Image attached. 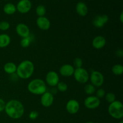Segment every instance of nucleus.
I'll return each mask as SVG.
<instances>
[{"label": "nucleus", "mask_w": 123, "mask_h": 123, "mask_svg": "<svg viewBox=\"0 0 123 123\" xmlns=\"http://www.w3.org/2000/svg\"><path fill=\"white\" fill-rule=\"evenodd\" d=\"M4 111L7 116L10 118L18 120L24 115L25 109L20 101L18 100H10L6 103Z\"/></svg>", "instance_id": "nucleus-1"}, {"label": "nucleus", "mask_w": 123, "mask_h": 123, "mask_svg": "<svg viewBox=\"0 0 123 123\" xmlns=\"http://www.w3.org/2000/svg\"><path fill=\"white\" fill-rule=\"evenodd\" d=\"M34 72V65L30 60L22 61L18 66L16 74L18 78L22 79H27L32 76Z\"/></svg>", "instance_id": "nucleus-2"}, {"label": "nucleus", "mask_w": 123, "mask_h": 123, "mask_svg": "<svg viewBox=\"0 0 123 123\" xmlns=\"http://www.w3.org/2000/svg\"><path fill=\"white\" fill-rule=\"evenodd\" d=\"M28 90L32 94L42 95L46 91V82L40 79H35L30 82L28 85Z\"/></svg>", "instance_id": "nucleus-3"}, {"label": "nucleus", "mask_w": 123, "mask_h": 123, "mask_svg": "<svg viewBox=\"0 0 123 123\" xmlns=\"http://www.w3.org/2000/svg\"><path fill=\"white\" fill-rule=\"evenodd\" d=\"M108 113L114 118L120 120L123 117V105L120 101L115 100L110 103L108 107Z\"/></svg>", "instance_id": "nucleus-4"}, {"label": "nucleus", "mask_w": 123, "mask_h": 123, "mask_svg": "<svg viewBox=\"0 0 123 123\" xmlns=\"http://www.w3.org/2000/svg\"><path fill=\"white\" fill-rule=\"evenodd\" d=\"M73 76L75 80L80 84H85L90 79V75L88 71L82 67L75 68Z\"/></svg>", "instance_id": "nucleus-5"}, {"label": "nucleus", "mask_w": 123, "mask_h": 123, "mask_svg": "<svg viewBox=\"0 0 123 123\" xmlns=\"http://www.w3.org/2000/svg\"><path fill=\"white\" fill-rule=\"evenodd\" d=\"M89 79H90L91 84L95 87H100L104 84V76L103 74L98 71H93L91 72Z\"/></svg>", "instance_id": "nucleus-6"}, {"label": "nucleus", "mask_w": 123, "mask_h": 123, "mask_svg": "<svg viewBox=\"0 0 123 123\" xmlns=\"http://www.w3.org/2000/svg\"><path fill=\"white\" fill-rule=\"evenodd\" d=\"M84 104L87 109H94L99 107L100 105V100L96 96H90L85 98Z\"/></svg>", "instance_id": "nucleus-7"}, {"label": "nucleus", "mask_w": 123, "mask_h": 123, "mask_svg": "<svg viewBox=\"0 0 123 123\" xmlns=\"http://www.w3.org/2000/svg\"><path fill=\"white\" fill-rule=\"evenodd\" d=\"M16 10L22 14L27 13L32 8V3L30 0H20L16 5Z\"/></svg>", "instance_id": "nucleus-8"}, {"label": "nucleus", "mask_w": 123, "mask_h": 123, "mask_svg": "<svg viewBox=\"0 0 123 123\" xmlns=\"http://www.w3.org/2000/svg\"><path fill=\"white\" fill-rule=\"evenodd\" d=\"M60 82V77L56 72L49 71L46 76V82L49 86L55 87Z\"/></svg>", "instance_id": "nucleus-9"}, {"label": "nucleus", "mask_w": 123, "mask_h": 123, "mask_svg": "<svg viewBox=\"0 0 123 123\" xmlns=\"http://www.w3.org/2000/svg\"><path fill=\"white\" fill-rule=\"evenodd\" d=\"M41 96L40 103L43 107L49 108L52 105L54 101V96L51 92L46 91Z\"/></svg>", "instance_id": "nucleus-10"}, {"label": "nucleus", "mask_w": 123, "mask_h": 123, "mask_svg": "<svg viewBox=\"0 0 123 123\" xmlns=\"http://www.w3.org/2000/svg\"><path fill=\"white\" fill-rule=\"evenodd\" d=\"M66 108V110L69 114H75L79 111L80 109V105L76 100L71 99L67 102Z\"/></svg>", "instance_id": "nucleus-11"}, {"label": "nucleus", "mask_w": 123, "mask_h": 123, "mask_svg": "<svg viewBox=\"0 0 123 123\" xmlns=\"http://www.w3.org/2000/svg\"><path fill=\"white\" fill-rule=\"evenodd\" d=\"M109 20V17L107 14L97 15L92 20V24L97 28L103 27Z\"/></svg>", "instance_id": "nucleus-12"}, {"label": "nucleus", "mask_w": 123, "mask_h": 123, "mask_svg": "<svg viewBox=\"0 0 123 123\" xmlns=\"http://www.w3.org/2000/svg\"><path fill=\"white\" fill-rule=\"evenodd\" d=\"M16 32L22 38L28 37L30 35V30L28 26L25 24L20 23L16 26Z\"/></svg>", "instance_id": "nucleus-13"}, {"label": "nucleus", "mask_w": 123, "mask_h": 123, "mask_svg": "<svg viewBox=\"0 0 123 123\" xmlns=\"http://www.w3.org/2000/svg\"><path fill=\"white\" fill-rule=\"evenodd\" d=\"M36 24L40 30L43 31L48 30L50 27V22L46 17H38L36 20Z\"/></svg>", "instance_id": "nucleus-14"}, {"label": "nucleus", "mask_w": 123, "mask_h": 123, "mask_svg": "<svg viewBox=\"0 0 123 123\" xmlns=\"http://www.w3.org/2000/svg\"><path fill=\"white\" fill-rule=\"evenodd\" d=\"M74 69L73 66L68 64H64L60 67V73L63 77H70L73 75Z\"/></svg>", "instance_id": "nucleus-15"}, {"label": "nucleus", "mask_w": 123, "mask_h": 123, "mask_svg": "<svg viewBox=\"0 0 123 123\" xmlns=\"http://www.w3.org/2000/svg\"><path fill=\"white\" fill-rule=\"evenodd\" d=\"M106 40L103 36H97L93 38L92 41V46L94 49H101L105 46Z\"/></svg>", "instance_id": "nucleus-16"}, {"label": "nucleus", "mask_w": 123, "mask_h": 123, "mask_svg": "<svg viewBox=\"0 0 123 123\" xmlns=\"http://www.w3.org/2000/svg\"><path fill=\"white\" fill-rule=\"evenodd\" d=\"M76 11L78 15L84 17L87 15L88 13V8L86 4L84 3V2H79L76 6Z\"/></svg>", "instance_id": "nucleus-17"}, {"label": "nucleus", "mask_w": 123, "mask_h": 123, "mask_svg": "<svg viewBox=\"0 0 123 123\" xmlns=\"http://www.w3.org/2000/svg\"><path fill=\"white\" fill-rule=\"evenodd\" d=\"M17 66L13 62H8L4 66V70L8 74H13L16 73Z\"/></svg>", "instance_id": "nucleus-18"}, {"label": "nucleus", "mask_w": 123, "mask_h": 123, "mask_svg": "<svg viewBox=\"0 0 123 123\" xmlns=\"http://www.w3.org/2000/svg\"><path fill=\"white\" fill-rule=\"evenodd\" d=\"M11 42V38L8 34H0V48H4L8 46Z\"/></svg>", "instance_id": "nucleus-19"}, {"label": "nucleus", "mask_w": 123, "mask_h": 123, "mask_svg": "<svg viewBox=\"0 0 123 123\" xmlns=\"http://www.w3.org/2000/svg\"><path fill=\"white\" fill-rule=\"evenodd\" d=\"M3 11L6 14L12 15L16 12V7L12 3H7L4 6Z\"/></svg>", "instance_id": "nucleus-20"}, {"label": "nucleus", "mask_w": 123, "mask_h": 123, "mask_svg": "<svg viewBox=\"0 0 123 123\" xmlns=\"http://www.w3.org/2000/svg\"><path fill=\"white\" fill-rule=\"evenodd\" d=\"M112 72L113 74L117 76H120L123 73V65L117 64L112 67Z\"/></svg>", "instance_id": "nucleus-21"}, {"label": "nucleus", "mask_w": 123, "mask_h": 123, "mask_svg": "<svg viewBox=\"0 0 123 123\" xmlns=\"http://www.w3.org/2000/svg\"><path fill=\"white\" fill-rule=\"evenodd\" d=\"M31 42H32V38H31V36H29L28 37H25V38H22L20 42V46L22 48H26L30 46V44H31Z\"/></svg>", "instance_id": "nucleus-22"}, {"label": "nucleus", "mask_w": 123, "mask_h": 123, "mask_svg": "<svg viewBox=\"0 0 123 123\" xmlns=\"http://www.w3.org/2000/svg\"><path fill=\"white\" fill-rule=\"evenodd\" d=\"M96 87L91 84H87L84 87V91L88 95H92L96 92Z\"/></svg>", "instance_id": "nucleus-23"}, {"label": "nucleus", "mask_w": 123, "mask_h": 123, "mask_svg": "<svg viewBox=\"0 0 123 123\" xmlns=\"http://www.w3.org/2000/svg\"><path fill=\"white\" fill-rule=\"evenodd\" d=\"M36 13L38 17L44 16L46 13V9L45 7L43 5H39L37 7L36 9Z\"/></svg>", "instance_id": "nucleus-24"}, {"label": "nucleus", "mask_w": 123, "mask_h": 123, "mask_svg": "<svg viewBox=\"0 0 123 123\" xmlns=\"http://www.w3.org/2000/svg\"><path fill=\"white\" fill-rule=\"evenodd\" d=\"M56 89L58 91H60L61 92H64L68 89V86L67 84L64 82H59L56 85Z\"/></svg>", "instance_id": "nucleus-25"}, {"label": "nucleus", "mask_w": 123, "mask_h": 123, "mask_svg": "<svg viewBox=\"0 0 123 123\" xmlns=\"http://www.w3.org/2000/svg\"><path fill=\"white\" fill-rule=\"evenodd\" d=\"M105 97L106 102L109 103H112L116 100V96L113 92H108L106 94Z\"/></svg>", "instance_id": "nucleus-26"}, {"label": "nucleus", "mask_w": 123, "mask_h": 123, "mask_svg": "<svg viewBox=\"0 0 123 123\" xmlns=\"http://www.w3.org/2000/svg\"><path fill=\"white\" fill-rule=\"evenodd\" d=\"M83 66V61L80 58H76L73 61V67L74 68H81Z\"/></svg>", "instance_id": "nucleus-27"}, {"label": "nucleus", "mask_w": 123, "mask_h": 123, "mask_svg": "<svg viewBox=\"0 0 123 123\" xmlns=\"http://www.w3.org/2000/svg\"><path fill=\"white\" fill-rule=\"evenodd\" d=\"M10 27L9 22L7 21H2L0 22V30L1 31H7Z\"/></svg>", "instance_id": "nucleus-28"}, {"label": "nucleus", "mask_w": 123, "mask_h": 123, "mask_svg": "<svg viewBox=\"0 0 123 123\" xmlns=\"http://www.w3.org/2000/svg\"><path fill=\"white\" fill-rule=\"evenodd\" d=\"M105 91L103 88H99L96 91V97H98V98H102L105 96Z\"/></svg>", "instance_id": "nucleus-29"}, {"label": "nucleus", "mask_w": 123, "mask_h": 123, "mask_svg": "<svg viewBox=\"0 0 123 123\" xmlns=\"http://www.w3.org/2000/svg\"><path fill=\"white\" fill-rule=\"evenodd\" d=\"M38 117V112L36 111H32L29 114V118L30 119L32 120H36V118H37Z\"/></svg>", "instance_id": "nucleus-30"}, {"label": "nucleus", "mask_w": 123, "mask_h": 123, "mask_svg": "<svg viewBox=\"0 0 123 123\" xmlns=\"http://www.w3.org/2000/svg\"><path fill=\"white\" fill-rule=\"evenodd\" d=\"M5 106H6V103H5L4 100L0 98V112L4 111Z\"/></svg>", "instance_id": "nucleus-31"}, {"label": "nucleus", "mask_w": 123, "mask_h": 123, "mask_svg": "<svg viewBox=\"0 0 123 123\" xmlns=\"http://www.w3.org/2000/svg\"><path fill=\"white\" fill-rule=\"evenodd\" d=\"M115 54H116V55L117 56L121 58L123 55V50L122 49H118V50L116 51V52H115Z\"/></svg>", "instance_id": "nucleus-32"}, {"label": "nucleus", "mask_w": 123, "mask_h": 123, "mask_svg": "<svg viewBox=\"0 0 123 123\" xmlns=\"http://www.w3.org/2000/svg\"><path fill=\"white\" fill-rule=\"evenodd\" d=\"M120 22H121V23L123 22V12H122L121 13V14H120Z\"/></svg>", "instance_id": "nucleus-33"}, {"label": "nucleus", "mask_w": 123, "mask_h": 123, "mask_svg": "<svg viewBox=\"0 0 123 123\" xmlns=\"http://www.w3.org/2000/svg\"><path fill=\"white\" fill-rule=\"evenodd\" d=\"M94 123L91 122V121H90V122H87V123Z\"/></svg>", "instance_id": "nucleus-34"}, {"label": "nucleus", "mask_w": 123, "mask_h": 123, "mask_svg": "<svg viewBox=\"0 0 123 123\" xmlns=\"http://www.w3.org/2000/svg\"><path fill=\"white\" fill-rule=\"evenodd\" d=\"M119 123H123V121H121Z\"/></svg>", "instance_id": "nucleus-35"}, {"label": "nucleus", "mask_w": 123, "mask_h": 123, "mask_svg": "<svg viewBox=\"0 0 123 123\" xmlns=\"http://www.w3.org/2000/svg\"><path fill=\"white\" fill-rule=\"evenodd\" d=\"M4 1H8V0H4Z\"/></svg>", "instance_id": "nucleus-36"}]
</instances>
